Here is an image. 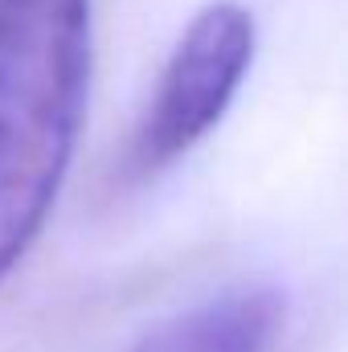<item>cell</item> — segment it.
<instances>
[{
    "mask_svg": "<svg viewBox=\"0 0 348 352\" xmlns=\"http://www.w3.org/2000/svg\"><path fill=\"white\" fill-rule=\"evenodd\" d=\"M90 87V0H0V283L37 242Z\"/></svg>",
    "mask_w": 348,
    "mask_h": 352,
    "instance_id": "6da1fadb",
    "label": "cell"
},
{
    "mask_svg": "<svg viewBox=\"0 0 348 352\" xmlns=\"http://www.w3.org/2000/svg\"><path fill=\"white\" fill-rule=\"evenodd\" d=\"M254 62V16L238 0L205 4L173 45L119 156L123 184H148L193 152L230 111Z\"/></svg>",
    "mask_w": 348,
    "mask_h": 352,
    "instance_id": "7a4b0ae2",
    "label": "cell"
},
{
    "mask_svg": "<svg viewBox=\"0 0 348 352\" xmlns=\"http://www.w3.org/2000/svg\"><path fill=\"white\" fill-rule=\"evenodd\" d=\"M291 303L279 287H238L152 324L131 352H279Z\"/></svg>",
    "mask_w": 348,
    "mask_h": 352,
    "instance_id": "3957f363",
    "label": "cell"
}]
</instances>
